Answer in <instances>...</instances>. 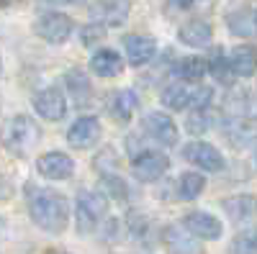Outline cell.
Returning a JSON list of instances; mask_svg holds the SVG:
<instances>
[{
	"label": "cell",
	"mask_w": 257,
	"mask_h": 254,
	"mask_svg": "<svg viewBox=\"0 0 257 254\" xmlns=\"http://www.w3.org/2000/svg\"><path fill=\"white\" fill-rule=\"evenodd\" d=\"M144 131L160 146H175L178 144V126L162 111H152V113L144 116Z\"/></svg>",
	"instance_id": "9c48e42d"
},
{
	"label": "cell",
	"mask_w": 257,
	"mask_h": 254,
	"mask_svg": "<svg viewBox=\"0 0 257 254\" xmlns=\"http://www.w3.org/2000/svg\"><path fill=\"white\" fill-rule=\"evenodd\" d=\"M95 169L100 175H108V172H116L113 167H118V162H116V154H113V149H103L98 157H95Z\"/></svg>",
	"instance_id": "4dcf8cb0"
},
{
	"label": "cell",
	"mask_w": 257,
	"mask_h": 254,
	"mask_svg": "<svg viewBox=\"0 0 257 254\" xmlns=\"http://www.w3.org/2000/svg\"><path fill=\"white\" fill-rule=\"evenodd\" d=\"M64 88H67L70 98L75 100L77 108H88L90 100H93V85L88 80V75H85L80 67H72L64 72Z\"/></svg>",
	"instance_id": "e0dca14e"
},
{
	"label": "cell",
	"mask_w": 257,
	"mask_h": 254,
	"mask_svg": "<svg viewBox=\"0 0 257 254\" xmlns=\"http://www.w3.org/2000/svg\"><path fill=\"white\" fill-rule=\"evenodd\" d=\"M206 62H208V72L213 75V80H216V82L226 85V88H229V85H234V77H237V75H234V70L229 65V57L221 49H213Z\"/></svg>",
	"instance_id": "d4e9b609"
},
{
	"label": "cell",
	"mask_w": 257,
	"mask_h": 254,
	"mask_svg": "<svg viewBox=\"0 0 257 254\" xmlns=\"http://www.w3.org/2000/svg\"><path fill=\"white\" fill-rule=\"evenodd\" d=\"M206 187V177L201 172H185L178 180V198L180 200H196Z\"/></svg>",
	"instance_id": "484cf974"
},
{
	"label": "cell",
	"mask_w": 257,
	"mask_h": 254,
	"mask_svg": "<svg viewBox=\"0 0 257 254\" xmlns=\"http://www.w3.org/2000/svg\"><path fill=\"white\" fill-rule=\"evenodd\" d=\"M132 13V0H95L90 6V18L103 26H123Z\"/></svg>",
	"instance_id": "ba28073f"
},
{
	"label": "cell",
	"mask_w": 257,
	"mask_h": 254,
	"mask_svg": "<svg viewBox=\"0 0 257 254\" xmlns=\"http://www.w3.org/2000/svg\"><path fill=\"white\" fill-rule=\"evenodd\" d=\"M0 231H3V218H0Z\"/></svg>",
	"instance_id": "d6a6232c"
},
{
	"label": "cell",
	"mask_w": 257,
	"mask_h": 254,
	"mask_svg": "<svg viewBox=\"0 0 257 254\" xmlns=\"http://www.w3.org/2000/svg\"><path fill=\"white\" fill-rule=\"evenodd\" d=\"M34 31H36L39 39H44L47 44H64V41L72 36L75 24H72L70 16H64L59 11H47L36 18Z\"/></svg>",
	"instance_id": "5b68a950"
},
{
	"label": "cell",
	"mask_w": 257,
	"mask_h": 254,
	"mask_svg": "<svg viewBox=\"0 0 257 254\" xmlns=\"http://www.w3.org/2000/svg\"><path fill=\"white\" fill-rule=\"evenodd\" d=\"M226 139L237 149H244V146L254 144L257 141V116H237L226 129Z\"/></svg>",
	"instance_id": "ac0fdd59"
},
{
	"label": "cell",
	"mask_w": 257,
	"mask_h": 254,
	"mask_svg": "<svg viewBox=\"0 0 257 254\" xmlns=\"http://www.w3.org/2000/svg\"><path fill=\"white\" fill-rule=\"evenodd\" d=\"M137 105H139V98H137L134 90H118L108 100V113H111L113 121L128 123L132 116H134V111H137Z\"/></svg>",
	"instance_id": "ffe728a7"
},
{
	"label": "cell",
	"mask_w": 257,
	"mask_h": 254,
	"mask_svg": "<svg viewBox=\"0 0 257 254\" xmlns=\"http://www.w3.org/2000/svg\"><path fill=\"white\" fill-rule=\"evenodd\" d=\"M226 26L234 36H242V39L257 36V11L254 8H239V11L229 13Z\"/></svg>",
	"instance_id": "603a6c76"
},
{
	"label": "cell",
	"mask_w": 257,
	"mask_h": 254,
	"mask_svg": "<svg viewBox=\"0 0 257 254\" xmlns=\"http://www.w3.org/2000/svg\"><path fill=\"white\" fill-rule=\"evenodd\" d=\"M26 203H29V216L39 228L49 231V234H62L67 228L70 203L62 193L49 187H29Z\"/></svg>",
	"instance_id": "6da1fadb"
},
{
	"label": "cell",
	"mask_w": 257,
	"mask_h": 254,
	"mask_svg": "<svg viewBox=\"0 0 257 254\" xmlns=\"http://www.w3.org/2000/svg\"><path fill=\"white\" fill-rule=\"evenodd\" d=\"M229 254H257V228H244L231 239Z\"/></svg>",
	"instance_id": "83f0119b"
},
{
	"label": "cell",
	"mask_w": 257,
	"mask_h": 254,
	"mask_svg": "<svg viewBox=\"0 0 257 254\" xmlns=\"http://www.w3.org/2000/svg\"><path fill=\"white\" fill-rule=\"evenodd\" d=\"M105 34H108V26L98 24V21H93V24H85V26L80 29V39H82V44H85V47H95V44H100V41L105 39Z\"/></svg>",
	"instance_id": "f1b7e54d"
},
{
	"label": "cell",
	"mask_w": 257,
	"mask_h": 254,
	"mask_svg": "<svg viewBox=\"0 0 257 254\" xmlns=\"http://www.w3.org/2000/svg\"><path fill=\"white\" fill-rule=\"evenodd\" d=\"M213 90L208 85H190V82H170L162 88V105L170 111H185V108H206L211 105Z\"/></svg>",
	"instance_id": "7a4b0ae2"
},
{
	"label": "cell",
	"mask_w": 257,
	"mask_h": 254,
	"mask_svg": "<svg viewBox=\"0 0 257 254\" xmlns=\"http://www.w3.org/2000/svg\"><path fill=\"white\" fill-rule=\"evenodd\" d=\"M170 167L167 154L162 152H142L132 159V175L139 182H157Z\"/></svg>",
	"instance_id": "8992f818"
},
{
	"label": "cell",
	"mask_w": 257,
	"mask_h": 254,
	"mask_svg": "<svg viewBox=\"0 0 257 254\" xmlns=\"http://www.w3.org/2000/svg\"><path fill=\"white\" fill-rule=\"evenodd\" d=\"M221 208L226 210V216L234 221V223H242V221H249L257 216V198L254 195H231L221 203Z\"/></svg>",
	"instance_id": "d6986e66"
},
{
	"label": "cell",
	"mask_w": 257,
	"mask_h": 254,
	"mask_svg": "<svg viewBox=\"0 0 257 254\" xmlns=\"http://www.w3.org/2000/svg\"><path fill=\"white\" fill-rule=\"evenodd\" d=\"M229 65L237 77H252L257 72V47L252 44H239L237 49H231Z\"/></svg>",
	"instance_id": "44dd1931"
},
{
	"label": "cell",
	"mask_w": 257,
	"mask_h": 254,
	"mask_svg": "<svg viewBox=\"0 0 257 254\" xmlns=\"http://www.w3.org/2000/svg\"><path fill=\"white\" fill-rule=\"evenodd\" d=\"M36 169L41 177L47 180H67L75 172V162L64 152H47L36 159Z\"/></svg>",
	"instance_id": "4fadbf2b"
},
{
	"label": "cell",
	"mask_w": 257,
	"mask_h": 254,
	"mask_svg": "<svg viewBox=\"0 0 257 254\" xmlns=\"http://www.w3.org/2000/svg\"><path fill=\"white\" fill-rule=\"evenodd\" d=\"M167 3H170L173 11H188L193 6V0H167Z\"/></svg>",
	"instance_id": "1f68e13d"
},
{
	"label": "cell",
	"mask_w": 257,
	"mask_h": 254,
	"mask_svg": "<svg viewBox=\"0 0 257 254\" xmlns=\"http://www.w3.org/2000/svg\"><path fill=\"white\" fill-rule=\"evenodd\" d=\"M178 39H180V44H185V47L203 49V47H208V44H211V39H213V29H211L208 21H203V18H190V21H185V24L180 26Z\"/></svg>",
	"instance_id": "2e32d148"
},
{
	"label": "cell",
	"mask_w": 257,
	"mask_h": 254,
	"mask_svg": "<svg viewBox=\"0 0 257 254\" xmlns=\"http://www.w3.org/2000/svg\"><path fill=\"white\" fill-rule=\"evenodd\" d=\"M183 226L190 231L193 236H198V239H208V241L219 239V236H221V231H224L221 221H219L216 216L206 213V210H190V213L183 218Z\"/></svg>",
	"instance_id": "5bb4252c"
},
{
	"label": "cell",
	"mask_w": 257,
	"mask_h": 254,
	"mask_svg": "<svg viewBox=\"0 0 257 254\" xmlns=\"http://www.w3.org/2000/svg\"><path fill=\"white\" fill-rule=\"evenodd\" d=\"M100 180H103V187H105V193H108L111 198H116V200H126V195H128V187H126V182L118 177V172H108V175H100Z\"/></svg>",
	"instance_id": "f546056e"
},
{
	"label": "cell",
	"mask_w": 257,
	"mask_h": 254,
	"mask_svg": "<svg viewBox=\"0 0 257 254\" xmlns=\"http://www.w3.org/2000/svg\"><path fill=\"white\" fill-rule=\"evenodd\" d=\"M162 244H165L167 254H203L198 236H193L185 226L183 228L180 226H165Z\"/></svg>",
	"instance_id": "8fae6325"
},
{
	"label": "cell",
	"mask_w": 257,
	"mask_h": 254,
	"mask_svg": "<svg viewBox=\"0 0 257 254\" xmlns=\"http://www.w3.org/2000/svg\"><path fill=\"white\" fill-rule=\"evenodd\" d=\"M98 139H100V121L95 116L77 118L67 131V144L72 149H90L98 144Z\"/></svg>",
	"instance_id": "7c38bea8"
},
{
	"label": "cell",
	"mask_w": 257,
	"mask_h": 254,
	"mask_svg": "<svg viewBox=\"0 0 257 254\" xmlns=\"http://www.w3.org/2000/svg\"><path fill=\"white\" fill-rule=\"evenodd\" d=\"M211 123H213V116H211V111H208V105L206 108H193L190 113H188V118H185V129H188V134H206L208 129H211Z\"/></svg>",
	"instance_id": "4316f807"
},
{
	"label": "cell",
	"mask_w": 257,
	"mask_h": 254,
	"mask_svg": "<svg viewBox=\"0 0 257 254\" xmlns=\"http://www.w3.org/2000/svg\"><path fill=\"white\" fill-rule=\"evenodd\" d=\"M90 70L98 75V77H118L123 72V59L118 57V52L113 49H98L90 59Z\"/></svg>",
	"instance_id": "7402d4cb"
},
{
	"label": "cell",
	"mask_w": 257,
	"mask_h": 254,
	"mask_svg": "<svg viewBox=\"0 0 257 254\" xmlns=\"http://www.w3.org/2000/svg\"><path fill=\"white\" fill-rule=\"evenodd\" d=\"M108 213V198L100 190H80L75 200V223L80 234H90Z\"/></svg>",
	"instance_id": "3957f363"
},
{
	"label": "cell",
	"mask_w": 257,
	"mask_h": 254,
	"mask_svg": "<svg viewBox=\"0 0 257 254\" xmlns=\"http://www.w3.org/2000/svg\"><path fill=\"white\" fill-rule=\"evenodd\" d=\"M206 72H208V62L201 59V57H183L178 65H175V75L183 82H190V85L203 82Z\"/></svg>",
	"instance_id": "cb8c5ba5"
},
{
	"label": "cell",
	"mask_w": 257,
	"mask_h": 254,
	"mask_svg": "<svg viewBox=\"0 0 257 254\" xmlns=\"http://www.w3.org/2000/svg\"><path fill=\"white\" fill-rule=\"evenodd\" d=\"M34 108L41 118L47 121H62L67 113V98L62 88H47L34 95Z\"/></svg>",
	"instance_id": "30bf717a"
},
{
	"label": "cell",
	"mask_w": 257,
	"mask_h": 254,
	"mask_svg": "<svg viewBox=\"0 0 257 254\" xmlns=\"http://www.w3.org/2000/svg\"><path fill=\"white\" fill-rule=\"evenodd\" d=\"M41 131H39V126L31 116H13L11 126H8V134H6V146H8V152L18 154V157H26L31 152V146L39 141Z\"/></svg>",
	"instance_id": "277c9868"
},
{
	"label": "cell",
	"mask_w": 257,
	"mask_h": 254,
	"mask_svg": "<svg viewBox=\"0 0 257 254\" xmlns=\"http://www.w3.org/2000/svg\"><path fill=\"white\" fill-rule=\"evenodd\" d=\"M183 157L185 162L196 164L206 172H221L224 169V157L216 146H211L208 141H190L183 146Z\"/></svg>",
	"instance_id": "52a82bcc"
},
{
	"label": "cell",
	"mask_w": 257,
	"mask_h": 254,
	"mask_svg": "<svg viewBox=\"0 0 257 254\" xmlns=\"http://www.w3.org/2000/svg\"><path fill=\"white\" fill-rule=\"evenodd\" d=\"M123 49L128 57V65L134 67H144L149 59L157 54V44L152 36H142V34H128L123 39Z\"/></svg>",
	"instance_id": "9a60e30c"
}]
</instances>
